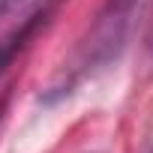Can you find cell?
I'll list each match as a JSON object with an SVG mask.
<instances>
[{
	"mask_svg": "<svg viewBox=\"0 0 153 153\" xmlns=\"http://www.w3.org/2000/svg\"><path fill=\"white\" fill-rule=\"evenodd\" d=\"M150 9H153V0H105L96 21L78 39L69 63H63L60 75L45 90V99L69 96L84 78H90L99 69L111 66L126 51V45L132 42L135 30L144 24Z\"/></svg>",
	"mask_w": 153,
	"mask_h": 153,
	"instance_id": "1",
	"label": "cell"
},
{
	"mask_svg": "<svg viewBox=\"0 0 153 153\" xmlns=\"http://www.w3.org/2000/svg\"><path fill=\"white\" fill-rule=\"evenodd\" d=\"M60 3H63V0H39V3H36L6 36H0V78L6 75V69L12 66V60L36 39V33L51 21V15L57 12Z\"/></svg>",
	"mask_w": 153,
	"mask_h": 153,
	"instance_id": "2",
	"label": "cell"
},
{
	"mask_svg": "<svg viewBox=\"0 0 153 153\" xmlns=\"http://www.w3.org/2000/svg\"><path fill=\"white\" fill-rule=\"evenodd\" d=\"M0 114H3V102H0Z\"/></svg>",
	"mask_w": 153,
	"mask_h": 153,
	"instance_id": "3",
	"label": "cell"
}]
</instances>
